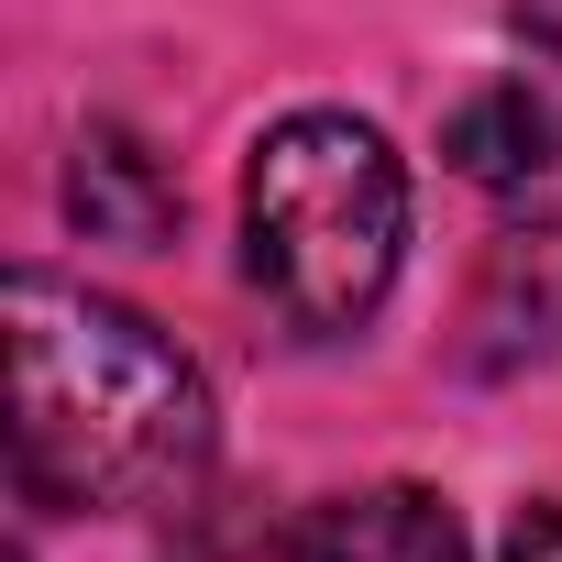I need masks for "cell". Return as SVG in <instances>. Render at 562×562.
Masks as SVG:
<instances>
[{"label": "cell", "mask_w": 562, "mask_h": 562, "mask_svg": "<svg viewBox=\"0 0 562 562\" xmlns=\"http://www.w3.org/2000/svg\"><path fill=\"white\" fill-rule=\"evenodd\" d=\"M12 353V496L56 518H155L210 474V375L144 310L100 299L89 276L12 265L0 288Z\"/></svg>", "instance_id": "obj_1"}, {"label": "cell", "mask_w": 562, "mask_h": 562, "mask_svg": "<svg viewBox=\"0 0 562 562\" xmlns=\"http://www.w3.org/2000/svg\"><path fill=\"white\" fill-rule=\"evenodd\" d=\"M408 265V166L364 111H288L243 155V276L299 342H353Z\"/></svg>", "instance_id": "obj_2"}, {"label": "cell", "mask_w": 562, "mask_h": 562, "mask_svg": "<svg viewBox=\"0 0 562 562\" xmlns=\"http://www.w3.org/2000/svg\"><path fill=\"white\" fill-rule=\"evenodd\" d=\"M496 254H485V288H474V364H529L562 342V166L529 177L518 199H496Z\"/></svg>", "instance_id": "obj_3"}, {"label": "cell", "mask_w": 562, "mask_h": 562, "mask_svg": "<svg viewBox=\"0 0 562 562\" xmlns=\"http://www.w3.org/2000/svg\"><path fill=\"white\" fill-rule=\"evenodd\" d=\"M288 562H474L463 518L430 496V485H342L321 507H299L288 529Z\"/></svg>", "instance_id": "obj_4"}, {"label": "cell", "mask_w": 562, "mask_h": 562, "mask_svg": "<svg viewBox=\"0 0 562 562\" xmlns=\"http://www.w3.org/2000/svg\"><path fill=\"white\" fill-rule=\"evenodd\" d=\"M441 155H452V177H474L485 199H518L529 177L562 166V89H540V78H485V89H463L452 122H441Z\"/></svg>", "instance_id": "obj_5"}, {"label": "cell", "mask_w": 562, "mask_h": 562, "mask_svg": "<svg viewBox=\"0 0 562 562\" xmlns=\"http://www.w3.org/2000/svg\"><path fill=\"white\" fill-rule=\"evenodd\" d=\"M67 210H78L89 243H133V254H155V243L177 232V177H166L122 122H89L78 155H67Z\"/></svg>", "instance_id": "obj_6"}, {"label": "cell", "mask_w": 562, "mask_h": 562, "mask_svg": "<svg viewBox=\"0 0 562 562\" xmlns=\"http://www.w3.org/2000/svg\"><path fill=\"white\" fill-rule=\"evenodd\" d=\"M496 562H562V496L518 507V518H507V551H496Z\"/></svg>", "instance_id": "obj_7"}, {"label": "cell", "mask_w": 562, "mask_h": 562, "mask_svg": "<svg viewBox=\"0 0 562 562\" xmlns=\"http://www.w3.org/2000/svg\"><path fill=\"white\" fill-rule=\"evenodd\" d=\"M518 45L540 67H562V0H518Z\"/></svg>", "instance_id": "obj_8"}]
</instances>
